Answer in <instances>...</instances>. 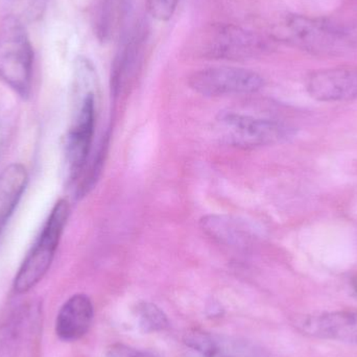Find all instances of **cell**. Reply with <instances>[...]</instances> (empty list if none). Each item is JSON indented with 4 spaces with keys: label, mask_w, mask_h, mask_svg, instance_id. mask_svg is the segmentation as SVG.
<instances>
[{
    "label": "cell",
    "mask_w": 357,
    "mask_h": 357,
    "mask_svg": "<svg viewBox=\"0 0 357 357\" xmlns=\"http://www.w3.org/2000/svg\"><path fill=\"white\" fill-rule=\"evenodd\" d=\"M96 69L87 59H77L75 63V88L79 102L77 111L66 140V162L69 176L75 180L83 173L91 151L96 126Z\"/></svg>",
    "instance_id": "cell-1"
},
{
    "label": "cell",
    "mask_w": 357,
    "mask_h": 357,
    "mask_svg": "<svg viewBox=\"0 0 357 357\" xmlns=\"http://www.w3.org/2000/svg\"><path fill=\"white\" fill-rule=\"evenodd\" d=\"M69 213L70 208L66 199H60L52 208L41 234L15 277V293H27L45 276L54 261Z\"/></svg>",
    "instance_id": "cell-2"
},
{
    "label": "cell",
    "mask_w": 357,
    "mask_h": 357,
    "mask_svg": "<svg viewBox=\"0 0 357 357\" xmlns=\"http://www.w3.org/2000/svg\"><path fill=\"white\" fill-rule=\"evenodd\" d=\"M33 52L29 36L17 19L0 26V79L22 98L31 93Z\"/></svg>",
    "instance_id": "cell-3"
},
{
    "label": "cell",
    "mask_w": 357,
    "mask_h": 357,
    "mask_svg": "<svg viewBox=\"0 0 357 357\" xmlns=\"http://www.w3.org/2000/svg\"><path fill=\"white\" fill-rule=\"evenodd\" d=\"M216 128L225 142L241 148L271 146L293 136V130L284 123L234 112L222 113Z\"/></svg>",
    "instance_id": "cell-4"
},
{
    "label": "cell",
    "mask_w": 357,
    "mask_h": 357,
    "mask_svg": "<svg viewBox=\"0 0 357 357\" xmlns=\"http://www.w3.org/2000/svg\"><path fill=\"white\" fill-rule=\"evenodd\" d=\"M282 33L294 45L314 54H337L351 42L347 31L339 25L299 15L287 17Z\"/></svg>",
    "instance_id": "cell-5"
},
{
    "label": "cell",
    "mask_w": 357,
    "mask_h": 357,
    "mask_svg": "<svg viewBox=\"0 0 357 357\" xmlns=\"http://www.w3.org/2000/svg\"><path fill=\"white\" fill-rule=\"evenodd\" d=\"M195 45L205 56L229 60L252 58L266 48V42L259 36L231 24L208 27L199 33Z\"/></svg>",
    "instance_id": "cell-6"
},
{
    "label": "cell",
    "mask_w": 357,
    "mask_h": 357,
    "mask_svg": "<svg viewBox=\"0 0 357 357\" xmlns=\"http://www.w3.org/2000/svg\"><path fill=\"white\" fill-rule=\"evenodd\" d=\"M264 84L258 73L239 67H209L195 71L189 77V86L195 92L212 98L255 93Z\"/></svg>",
    "instance_id": "cell-7"
},
{
    "label": "cell",
    "mask_w": 357,
    "mask_h": 357,
    "mask_svg": "<svg viewBox=\"0 0 357 357\" xmlns=\"http://www.w3.org/2000/svg\"><path fill=\"white\" fill-rule=\"evenodd\" d=\"M40 310L25 306L0 326V357H31L39 331Z\"/></svg>",
    "instance_id": "cell-8"
},
{
    "label": "cell",
    "mask_w": 357,
    "mask_h": 357,
    "mask_svg": "<svg viewBox=\"0 0 357 357\" xmlns=\"http://www.w3.org/2000/svg\"><path fill=\"white\" fill-rule=\"evenodd\" d=\"M308 94L318 102H347L357 98V67H335L310 73Z\"/></svg>",
    "instance_id": "cell-9"
},
{
    "label": "cell",
    "mask_w": 357,
    "mask_h": 357,
    "mask_svg": "<svg viewBox=\"0 0 357 357\" xmlns=\"http://www.w3.org/2000/svg\"><path fill=\"white\" fill-rule=\"evenodd\" d=\"M184 342L195 357H271L250 342L218 333L193 331Z\"/></svg>",
    "instance_id": "cell-10"
},
{
    "label": "cell",
    "mask_w": 357,
    "mask_h": 357,
    "mask_svg": "<svg viewBox=\"0 0 357 357\" xmlns=\"http://www.w3.org/2000/svg\"><path fill=\"white\" fill-rule=\"evenodd\" d=\"M299 327L319 339L357 344V310L310 314L300 321Z\"/></svg>",
    "instance_id": "cell-11"
},
{
    "label": "cell",
    "mask_w": 357,
    "mask_h": 357,
    "mask_svg": "<svg viewBox=\"0 0 357 357\" xmlns=\"http://www.w3.org/2000/svg\"><path fill=\"white\" fill-rule=\"evenodd\" d=\"M144 33L140 27L134 29L117 52L111 75V86L115 96L131 85L142 66L146 41Z\"/></svg>",
    "instance_id": "cell-12"
},
{
    "label": "cell",
    "mask_w": 357,
    "mask_h": 357,
    "mask_svg": "<svg viewBox=\"0 0 357 357\" xmlns=\"http://www.w3.org/2000/svg\"><path fill=\"white\" fill-rule=\"evenodd\" d=\"M91 300L83 294L73 296L61 307L56 321V333L65 342H75L89 331L93 320Z\"/></svg>",
    "instance_id": "cell-13"
},
{
    "label": "cell",
    "mask_w": 357,
    "mask_h": 357,
    "mask_svg": "<svg viewBox=\"0 0 357 357\" xmlns=\"http://www.w3.org/2000/svg\"><path fill=\"white\" fill-rule=\"evenodd\" d=\"M29 182L24 165L14 163L0 175V234L18 205Z\"/></svg>",
    "instance_id": "cell-14"
},
{
    "label": "cell",
    "mask_w": 357,
    "mask_h": 357,
    "mask_svg": "<svg viewBox=\"0 0 357 357\" xmlns=\"http://www.w3.org/2000/svg\"><path fill=\"white\" fill-rule=\"evenodd\" d=\"M138 325L144 333H157L169 327V320L165 312L155 304L142 302L136 307Z\"/></svg>",
    "instance_id": "cell-15"
},
{
    "label": "cell",
    "mask_w": 357,
    "mask_h": 357,
    "mask_svg": "<svg viewBox=\"0 0 357 357\" xmlns=\"http://www.w3.org/2000/svg\"><path fill=\"white\" fill-rule=\"evenodd\" d=\"M180 0H146L149 13L157 20L167 21L175 14Z\"/></svg>",
    "instance_id": "cell-16"
},
{
    "label": "cell",
    "mask_w": 357,
    "mask_h": 357,
    "mask_svg": "<svg viewBox=\"0 0 357 357\" xmlns=\"http://www.w3.org/2000/svg\"><path fill=\"white\" fill-rule=\"evenodd\" d=\"M105 357H153L146 352L140 351V350L134 349V348L129 347V346L121 345V344H116V345L111 346L107 350Z\"/></svg>",
    "instance_id": "cell-17"
},
{
    "label": "cell",
    "mask_w": 357,
    "mask_h": 357,
    "mask_svg": "<svg viewBox=\"0 0 357 357\" xmlns=\"http://www.w3.org/2000/svg\"><path fill=\"white\" fill-rule=\"evenodd\" d=\"M351 287L352 291H354V296L357 298V275L352 278Z\"/></svg>",
    "instance_id": "cell-18"
},
{
    "label": "cell",
    "mask_w": 357,
    "mask_h": 357,
    "mask_svg": "<svg viewBox=\"0 0 357 357\" xmlns=\"http://www.w3.org/2000/svg\"><path fill=\"white\" fill-rule=\"evenodd\" d=\"M1 144H2V133H1V130H0V148H1Z\"/></svg>",
    "instance_id": "cell-19"
}]
</instances>
